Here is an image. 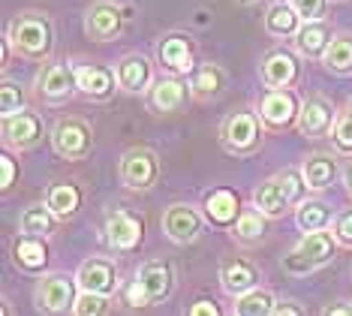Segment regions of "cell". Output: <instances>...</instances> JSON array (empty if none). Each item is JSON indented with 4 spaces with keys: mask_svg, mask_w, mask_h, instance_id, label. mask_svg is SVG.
<instances>
[{
    "mask_svg": "<svg viewBox=\"0 0 352 316\" xmlns=\"http://www.w3.org/2000/svg\"><path fill=\"white\" fill-rule=\"evenodd\" d=\"M295 24H298V12L286 3H274L265 15V28L271 36H289L295 34Z\"/></svg>",
    "mask_w": 352,
    "mask_h": 316,
    "instance_id": "4316f807",
    "label": "cell"
},
{
    "mask_svg": "<svg viewBox=\"0 0 352 316\" xmlns=\"http://www.w3.org/2000/svg\"><path fill=\"white\" fill-rule=\"evenodd\" d=\"M331 118H334L331 103L322 100V96H307L304 109L298 112V129L304 136H322L331 127Z\"/></svg>",
    "mask_w": 352,
    "mask_h": 316,
    "instance_id": "9c48e42d",
    "label": "cell"
},
{
    "mask_svg": "<svg viewBox=\"0 0 352 316\" xmlns=\"http://www.w3.org/2000/svg\"><path fill=\"white\" fill-rule=\"evenodd\" d=\"M76 85V72L69 67H63V63H52V67L43 70V76H39V91H43L49 100H60V96H67Z\"/></svg>",
    "mask_w": 352,
    "mask_h": 316,
    "instance_id": "5bb4252c",
    "label": "cell"
},
{
    "mask_svg": "<svg viewBox=\"0 0 352 316\" xmlns=\"http://www.w3.org/2000/svg\"><path fill=\"white\" fill-rule=\"evenodd\" d=\"M3 136L10 145L30 148V145H36L39 136H43V124H39V118L30 115V112H19V115L3 118Z\"/></svg>",
    "mask_w": 352,
    "mask_h": 316,
    "instance_id": "ba28073f",
    "label": "cell"
},
{
    "mask_svg": "<svg viewBox=\"0 0 352 316\" xmlns=\"http://www.w3.org/2000/svg\"><path fill=\"white\" fill-rule=\"evenodd\" d=\"M331 178H334V160L331 157L316 154V157H310L307 163H304V184H307L310 190H325L328 184H331Z\"/></svg>",
    "mask_w": 352,
    "mask_h": 316,
    "instance_id": "cb8c5ba5",
    "label": "cell"
},
{
    "mask_svg": "<svg viewBox=\"0 0 352 316\" xmlns=\"http://www.w3.org/2000/svg\"><path fill=\"white\" fill-rule=\"evenodd\" d=\"M106 232H109L111 247H118V250H133L135 244H139V238H142V223L135 220V217L124 214V211H118V214L109 217Z\"/></svg>",
    "mask_w": 352,
    "mask_h": 316,
    "instance_id": "8fae6325",
    "label": "cell"
},
{
    "mask_svg": "<svg viewBox=\"0 0 352 316\" xmlns=\"http://www.w3.org/2000/svg\"><path fill=\"white\" fill-rule=\"evenodd\" d=\"M325 316H352V307L349 304H338L331 310H325Z\"/></svg>",
    "mask_w": 352,
    "mask_h": 316,
    "instance_id": "f6af8a7d",
    "label": "cell"
},
{
    "mask_svg": "<svg viewBox=\"0 0 352 316\" xmlns=\"http://www.w3.org/2000/svg\"><path fill=\"white\" fill-rule=\"evenodd\" d=\"M325 63H328V70H334V72H349L352 70V39L349 36L334 39L325 52Z\"/></svg>",
    "mask_w": 352,
    "mask_h": 316,
    "instance_id": "4dcf8cb0",
    "label": "cell"
},
{
    "mask_svg": "<svg viewBox=\"0 0 352 316\" xmlns=\"http://www.w3.org/2000/svg\"><path fill=\"white\" fill-rule=\"evenodd\" d=\"M220 280L229 293L244 295V293H250V286L256 283V274H253L250 265H244V262H226L220 268Z\"/></svg>",
    "mask_w": 352,
    "mask_h": 316,
    "instance_id": "603a6c76",
    "label": "cell"
},
{
    "mask_svg": "<svg viewBox=\"0 0 352 316\" xmlns=\"http://www.w3.org/2000/svg\"><path fill=\"white\" fill-rule=\"evenodd\" d=\"M111 82H115V76H111L106 67H78L76 70L78 91H85L91 96H106L111 91Z\"/></svg>",
    "mask_w": 352,
    "mask_h": 316,
    "instance_id": "d6986e66",
    "label": "cell"
},
{
    "mask_svg": "<svg viewBox=\"0 0 352 316\" xmlns=\"http://www.w3.org/2000/svg\"><path fill=\"white\" fill-rule=\"evenodd\" d=\"M334 235L343 244H352V211H343V214L334 220Z\"/></svg>",
    "mask_w": 352,
    "mask_h": 316,
    "instance_id": "f35d334b",
    "label": "cell"
},
{
    "mask_svg": "<svg viewBox=\"0 0 352 316\" xmlns=\"http://www.w3.org/2000/svg\"><path fill=\"white\" fill-rule=\"evenodd\" d=\"M298 226L304 232H322L325 229V223H328V208L325 205H319V202H307V205H301L298 208Z\"/></svg>",
    "mask_w": 352,
    "mask_h": 316,
    "instance_id": "1f68e13d",
    "label": "cell"
},
{
    "mask_svg": "<svg viewBox=\"0 0 352 316\" xmlns=\"http://www.w3.org/2000/svg\"><path fill=\"white\" fill-rule=\"evenodd\" d=\"M118 82L126 91H142L151 82V67L142 54H133V58H124L118 63Z\"/></svg>",
    "mask_w": 352,
    "mask_h": 316,
    "instance_id": "2e32d148",
    "label": "cell"
},
{
    "mask_svg": "<svg viewBox=\"0 0 352 316\" xmlns=\"http://www.w3.org/2000/svg\"><path fill=\"white\" fill-rule=\"evenodd\" d=\"M346 187H349V193H352V166L346 169Z\"/></svg>",
    "mask_w": 352,
    "mask_h": 316,
    "instance_id": "bcb514c9",
    "label": "cell"
},
{
    "mask_svg": "<svg viewBox=\"0 0 352 316\" xmlns=\"http://www.w3.org/2000/svg\"><path fill=\"white\" fill-rule=\"evenodd\" d=\"M21 105H25V94H21V87L15 82H3V87H0V109H3V118L19 115Z\"/></svg>",
    "mask_w": 352,
    "mask_h": 316,
    "instance_id": "e575fe53",
    "label": "cell"
},
{
    "mask_svg": "<svg viewBox=\"0 0 352 316\" xmlns=\"http://www.w3.org/2000/svg\"><path fill=\"white\" fill-rule=\"evenodd\" d=\"M262 232H265V223H262V211H244V214L238 217L235 235H238L241 241H256V238H262Z\"/></svg>",
    "mask_w": 352,
    "mask_h": 316,
    "instance_id": "836d02e7",
    "label": "cell"
},
{
    "mask_svg": "<svg viewBox=\"0 0 352 316\" xmlns=\"http://www.w3.org/2000/svg\"><path fill=\"white\" fill-rule=\"evenodd\" d=\"M256 208L262 211V214H268V217H280L286 211V205H289V196H286V190L280 187V181H268V184H262L259 190H256Z\"/></svg>",
    "mask_w": 352,
    "mask_h": 316,
    "instance_id": "ffe728a7",
    "label": "cell"
},
{
    "mask_svg": "<svg viewBox=\"0 0 352 316\" xmlns=\"http://www.w3.org/2000/svg\"><path fill=\"white\" fill-rule=\"evenodd\" d=\"M163 229L172 241L187 244V241H196V235H199V217L187 205H172L163 217Z\"/></svg>",
    "mask_w": 352,
    "mask_h": 316,
    "instance_id": "30bf717a",
    "label": "cell"
},
{
    "mask_svg": "<svg viewBox=\"0 0 352 316\" xmlns=\"http://www.w3.org/2000/svg\"><path fill=\"white\" fill-rule=\"evenodd\" d=\"M295 45H298L301 54L307 58H319V54L328 52V28L319 21H307L295 36Z\"/></svg>",
    "mask_w": 352,
    "mask_h": 316,
    "instance_id": "ac0fdd59",
    "label": "cell"
},
{
    "mask_svg": "<svg viewBox=\"0 0 352 316\" xmlns=\"http://www.w3.org/2000/svg\"><path fill=\"white\" fill-rule=\"evenodd\" d=\"M36 302H39V307H45L49 313H60V310H67V307H76L73 280L60 277V274L43 280V283H39V289H36Z\"/></svg>",
    "mask_w": 352,
    "mask_h": 316,
    "instance_id": "8992f818",
    "label": "cell"
},
{
    "mask_svg": "<svg viewBox=\"0 0 352 316\" xmlns=\"http://www.w3.org/2000/svg\"><path fill=\"white\" fill-rule=\"evenodd\" d=\"M271 316H304V313H301V307H298V304L283 302V304H277V307H274V313H271Z\"/></svg>",
    "mask_w": 352,
    "mask_h": 316,
    "instance_id": "7bdbcfd3",
    "label": "cell"
},
{
    "mask_svg": "<svg viewBox=\"0 0 352 316\" xmlns=\"http://www.w3.org/2000/svg\"><path fill=\"white\" fill-rule=\"evenodd\" d=\"M10 43H15L25 54H45L52 48V24L36 15H25V19L12 21Z\"/></svg>",
    "mask_w": 352,
    "mask_h": 316,
    "instance_id": "7a4b0ae2",
    "label": "cell"
},
{
    "mask_svg": "<svg viewBox=\"0 0 352 316\" xmlns=\"http://www.w3.org/2000/svg\"><path fill=\"white\" fill-rule=\"evenodd\" d=\"M241 3H253V0H241Z\"/></svg>",
    "mask_w": 352,
    "mask_h": 316,
    "instance_id": "c3c4849f",
    "label": "cell"
},
{
    "mask_svg": "<svg viewBox=\"0 0 352 316\" xmlns=\"http://www.w3.org/2000/svg\"><path fill=\"white\" fill-rule=\"evenodd\" d=\"M160 58H163V63L175 72H190L193 70V58H190V45L187 39L181 36H169L163 45H160Z\"/></svg>",
    "mask_w": 352,
    "mask_h": 316,
    "instance_id": "7402d4cb",
    "label": "cell"
},
{
    "mask_svg": "<svg viewBox=\"0 0 352 316\" xmlns=\"http://www.w3.org/2000/svg\"><path fill=\"white\" fill-rule=\"evenodd\" d=\"M190 316H220V310L211 302H196L193 310H190Z\"/></svg>",
    "mask_w": 352,
    "mask_h": 316,
    "instance_id": "b9f144b4",
    "label": "cell"
},
{
    "mask_svg": "<svg viewBox=\"0 0 352 316\" xmlns=\"http://www.w3.org/2000/svg\"><path fill=\"white\" fill-rule=\"evenodd\" d=\"M238 214V196L232 190H214L208 196V217L214 223H232Z\"/></svg>",
    "mask_w": 352,
    "mask_h": 316,
    "instance_id": "d4e9b609",
    "label": "cell"
},
{
    "mask_svg": "<svg viewBox=\"0 0 352 316\" xmlns=\"http://www.w3.org/2000/svg\"><path fill=\"white\" fill-rule=\"evenodd\" d=\"M0 163H3V190H6V187L12 184V178H15V163H12L10 157H6V154L0 157Z\"/></svg>",
    "mask_w": 352,
    "mask_h": 316,
    "instance_id": "ee69618b",
    "label": "cell"
},
{
    "mask_svg": "<svg viewBox=\"0 0 352 316\" xmlns=\"http://www.w3.org/2000/svg\"><path fill=\"white\" fill-rule=\"evenodd\" d=\"M262 118L274 127H283L295 118V100L292 94H283V91H271L265 100H262Z\"/></svg>",
    "mask_w": 352,
    "mask_h": 316,
    "instance_id": "e0dca14e",
    "label": "cell"
},
{
    "mask_svg": "<svg viewBox=\"0 0 352 316\" xmlns=\"http://www.w3.org/2000/svg\"><path fill=\"white\" fill-rule=\"evenodd\" d=\"M126 302H130L133 307H145V304H151V298H148V293H145V286H142L139 280H135L133 286L126 289Z\"/></svg>",
    "mask_w": 352,
    "mask_h": 316,
    "instance_id": "60d3db41",
    "label": "cell"
},
{
    "mask_svg": "<svg viewBox=\"0 0 352 316\" xmlns=\"http://www.w3.org/2000/svg\"><path fill=\"white\" fill-rule=\"evenodd\" d=\"M334 253V241L328 232H307L304 241L298 244L295 253L286 256V268L295 271V274H304V271H314L316 265L328 262Z\"/></svg>",
    "mask_w": 352,
    "mask_h": 316,
    "instance_id": "6da1fadb",
    "label": "cell"
},
{
    "mask_svg": "<svg viewBox=\"0 0 352 316\" xmlns=\"http://www.w3.org/2000/svg\"><path fill=\"white\" fill-rule=\"evenodd\" d=\"M274 298H271L268 293H259V289H253V293H244L241 298H238L235 304V313L238 316H271L274 313Z\"/></svg>",
    "mask_w": 352,
    "mask_h": 316,
    "instance_id": "f546056e",
    "label": "cell"
},
{
    "mask_svg": "<svg viewBox=\"0 0 352 316\" xmlns=\"http://www.w3.org/2000/svg\"><path fill=\"white\" fill-rule=\"evenodd\" d=\"M3 316H10V307H6V304H3Z\"/></svg>",
    "mask_w": 352,
    "mask_h": 316,
    "instance_id": "7dc6e473",
    "label": "cell"
},
{
    "mask_svg": "<svg viewBox=\"0 0 352 316\" xmlns=\"http://www.w3.org/2000/svg\"><path fill=\"white\" fill-rule=\"evenodd\" d=\"M295 76H298V63H295V58L289 52H274L265 58V63H262V78H265L271 87L292 85Z\"/></svg>",
    "mask_w": 352,
    "mask_h": 316,
    "instance_id": "4fadbf2b",
    "label": "cell"
},
{
    "mask_svg": "<svg viewBox=\"0 0 352 316\" xmlns=\"http://www.w3.org/2000/svg\"><path fill=\"white\" fill-rule=\"evenodd\" d=\"M52 142H54V151H58L60 157L78 160L87 154V148H91V129H87L85 120L63 118V120H58V127H54Z\"/></svg>",
    "mask_w": 352,
    "mask_h": 316,
    "instance_id": "3957f363",
    "label": "cell"
},
{
    "mask_svg": "<svg viewBox=\"0 0 352 316\" xmlns=\"http://www.w3.org/2000/svg\"><path fill=\"white\" fill-rule=\"evenodd\" d=\"M45 259H49V250H45V244L36 238V235H25V238L15 241V262L25 265L28 271L43 268Z\"/></svg>",
    "mask_w": 352,
    "mask_h": 316,
    "instance_id": "44dd1931",
    "label": "cell"
},
{
    "mask_svg": "<svg viewBox=\"0 0 352 316\" xmlns=\"http://www.w3.org/2000/svg\"><path fill=\"white\" fill-rule=\"evenodd\" d=\"M223 142L232 151H250L256 142H259V124H256L253 115H232L226 124H223Z\"/></svg>",
    "mask_w": 352,
    "mask_h": 316,
    "instance_id": "52a82bcc",
    "label": "cell"
},
{
    "mask_svg": "<svg viewBox=\"0 0 352 316\" xmlns=\"http://www.w3.org/2000/svg\"><path fill=\"white\" fill-rule=\"evenodd\" d=\"M334 142H338L343 151H352V112L338 118V124H334Z\"/></svg>",
    "mask_w": 352,
    "mask_h": 316,
    "instance_id": "74e56055",
    "label": "cell"
},
{
    "mask_svg": "<svg viewBox=\"0 0 352 316\" xmlns=\"http://www.w3.org/2000/svg\"><path fill=\"white\" fill-rule=\"evenodd\" d=\"M292 10L304 21H319L325 12V0H292Z\"/></svg>",
    "mask_w": 352,
    "mask_h": 316,
    "instance_id": "8d00e7d4",
    "label": "cell"
},
{
    "mask_svg": "<svg viewBox=\"0 0 352 316\" xmlns=\"http://www.w3.org/2000/svg\"><path fill=\"white\" fill-rule=\"evenodd\" d=\"M45 205L52 208L54 217L76 214V208H78V190L69 187V184H58V187L49 190V199H45Z\"/></svg>",
    "mask_w": 352,
    "mask_h": 316,
    "instance_id": "f1b7e54d",
    "label": "cell"
},
{
    "mask_svg": "<svg viewBox=\"0 0 352 316\" xmlns=\"http://www.w3.org/2000/svg\"><path fill=\"white\" fill-rule=\"evenodd\" d=\"M184 96H187V87H184L181 82L163 78V82H157L154 94H151V103H154L160 112H175L184 103Z\"/></svg>",
    "mask_w": 352,
    "mask_h": 316,
    "instance_id": "484cf974",
    "label": "cell"
},
{
    "mask_svg": "<svg viewBox=\"0 0 352 316\" xmlns=\"http://www.w3.org/2000/svg\"><path fill=\"white\" fill-rule=\"evenodd\" d=\"M139 283L145 286L151 304L160 302V298H166V295H169V289H172V271H169V265L148 262L145 268L139 271Z\"/></svg>",
    "mask_w": 352,
    "mask_h": 316,
    "instance_id": "9a60e30c",
    "label": "cell"
},
{
    "mask_svg": "<svg viewBox=\"0 0 352 316\" xmlns=\"http://www.w3.org/2000/svg\"><path fill=\"white\" fill-rule=\"evenodd\" d=\"M76 280L85 293L111 295L118 286V271L111 262H106V259H87V262H82V268H78Z\"/></svg>",
    "mask_w": 352,
    "mask_h": 316,
    "instance_id": "5b68a950",
    "label": "cell"
},
{
    "mask_svg": "<svg viewBox=\"0 0 352 316\" xmlns=\"http://www.w3.org/2000/svg\"><path fill=\"white\" fill-rule=\"evenodd\" d=\"M76 316H106V295L97 293H82L76 298Z\"/></svg>",
    "mask_w": 352,
    "mask_h": 316,
    "instance_id": "d590c367",
    "label": "cell"
},
{
    "mask_svg": "<svg viewBox=\"0 0 352 316\" xmlns=\"http://www.w3.org/2000/svg\"><path fill=\"white\" fill-rule=\"evenodd\" d=\"M52 223H54V214H52V208L49 205H30V208H25V214H21V220H19V226H21V232L25 235H49L52 232Z\"/></svg>",
    "mask_w": 352,
    "mask_h": 316,
    "instance_id": "83f0119b",
    "label": "cell"
},
{
    "mask_svg": "<svg viewBox=\"0 0 352 316\" xmlns=\"http://www.w3.org/2000/svg\"><path fill=\"white\" fill-rule=\"evenodd\" d=\"M85 28L94 39H111L121 30V10H118L115 3H97L87 12Z\"/></svg>",
    "mask_w": 352,
    "mask_h": 316,
    "instance_id": "7c38bea8",
    "label": "cell"
},
{
    "mask_svg": "<svg viewBox=\"0 0 352 316\" xmlns=\"http://www.w3.org/2000/svg\"><path fill=\"white\" fill-rule=\"evenodd\" d=\"M280 187L286 190L289 202H295V199L301 196V187H304V184H301V178L295 175V172H283V175H280Z\"/></svg>",
    "mask_w": 352,
    "mask_h": 316,
    "instance_id": "ab89813d",
    "label": "cell"
},
{
    "mask_svg": "<svg viewBox=\"0 0 352 316\" xmlns=\"http://www.w3.org/2000/svg\"><path fill=\"white\" fill-rule=\"evenodd\" d=\"M220 87H223V72L217 67H202L196 72V78H193V91L199 96H214V94H220Z\"/></svg>",
    "mask_w": 352,
    "mask_h": 316,
    "instance_id": "d6a6232c",
    "label": "cell"
},
{
    "mask_svg": "<svg viewBox=\"0 0 352 316\" xmlns=\"http://www.w3.org/2000/svg\"><path fill=\"white\" fill-rule=\"evenodd\" d=\"M157 172H160V166H157V157L151 151L133 148V151L124 154V160H121V178H124L126 187L148 190L151 184L157 181Z\"/></svg>",
    "mask_w": 352,
    "mask_h": 316,
    "instance_id": "277c9868",
    "label": "cell"
}]
</instances>
